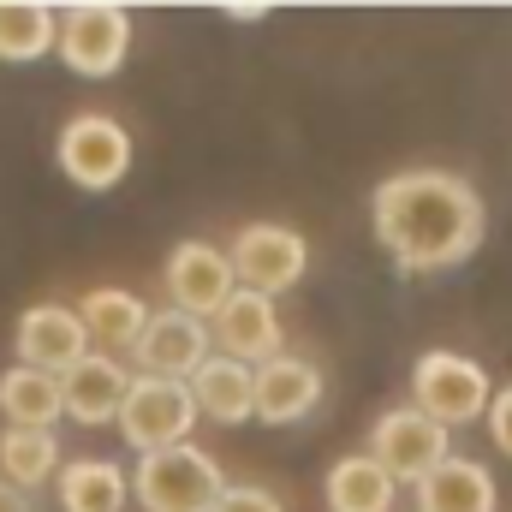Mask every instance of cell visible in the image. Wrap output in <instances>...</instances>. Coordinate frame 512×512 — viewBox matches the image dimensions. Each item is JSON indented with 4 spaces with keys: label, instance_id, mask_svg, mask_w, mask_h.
Instances as JSON below:
<instances>
[{
    "label": "cell",
    "instance_id": "13",
    "mask_svg": "<svg viewBox=\"0 0 512 512\" xmlns=\"http://www.w3.org/2000/svg\"><path fill=\"white\" fill-rule=\"evenodd\" d=\"M126 387H131V370L120 364V358L90 352V358H78V364L60 376V405H66V417H72V423L102 429V423H114V417H120Z\"/></svg>",
    "mask_w": 512,
    "mask_h": 512
},
{
    "label": "cell",
    "instance_id": "12",
    "mask_svg": "<svg viewBox=\"0 0 512 512\" xmlns=\"http://www.w3.org/2000/svg\"><path fill=\"white\" fill-rule=\"evenodd\" d=\"M209 346H221V358L233 364H268L280 358V316H274V298H256L245 286H233V298L209 316Z\"/></svg>",
    "mask_w": 512,
    "mask_h": 512
},
{
    "label": "cell",
    "instance_id": "8",
    "mask_svg": "<svg viewBox=\"0 0 512 512\" xmlns=\"http://www.w3.org/2000/svg\"><path fill=\"white\" fill-rule=\"evenodd\" d=\"M370 459L382 465L393 483H411V489H417L435 465L453 459V435H447L441 423H429L417 405H399V411L376 417V429H370Z\"/></svg>",
    "mask_w": 512,
    "mask_h": 512
},
{
    "label": "cell",
    "instance_id": "6",
    "mask_svg": "<svg viewBox=\"0 0 512 512\" xmlns=\"http://www.w3.org/2000/svg\"><path fill=\"white\" fill-rule=\"evenodd\" d=\"M60 173L78 185V191H114L131 173V131L108 114H78L60 126Z\"/></svg>",
    "mask_w": 512,
    "mask_h": 512
},
{
    "label": "cell",
    "instance_id": "4",
    "mask_svg": "<svg viewBox=\"0 0 512 512\" xmlns=\"http://www.w3.org/2000/svg\"><path fill=\"white\" fill-rule=\"evenodd\" d=\"M60 60L78 78H114L126 66L131 48V12L108 0H84V6H60V36H54Z\"/></svg>",
    "mask_w": 512,
    "mask_h": 512
},
{
    "label": "cell",
    "instance_id": "15",
    "mask_svg": "<svg viewBox=\"0 0 512 512\" xmlns=\"http://www.w3.org/2000/svg\"><path fill=\"white\" fill-rule=\"evenodd\" d=\"M411 495H417V512H501V489H495L489 465L459 459V453L447 465H435Z\"/></svg>",
    "mask_w": 512,
    "mask_h": 512
},
{
    "label": "cell",
    "instance_id": "14",
    "mask_svg": "<svg viewBox=\"0 0 512 512\" xmlns=\"http://www.w3.org/2000/svg\"><path fill=\"white\" fill-rule=\"evenodd\" d=\"M316 405H322V370H316L310 358L280 352V358L256 364V417H262V423L286 429V423L310 417Z\"/></svg>",
    "mask_w": 512,
    "mask_h": 512
},
{
    "label": "cell",
    "instance_id": "25",
    "mask_svg": "<svg viewBox=\"0 0 512 512\" xmlns=\"http://www.w3.org/2000/svg\"><path fill=\"white\" fill-rule=\"evenodd\" d=\"M0 512H30V501H24L18 489H6V483H0Z\"/></svg>",
    "mask_w": 512,
    "mask_h": 512
},
{
    "label": "cell",
    "instance_id": "23",
    "mask_svg": "<svg viewBox=\"0 0 512 512\" xmlns=\"http://www.w3.org/2000/svg\"><path fill=\"white\" fill-rule=\"evenodd\" d=\"M483 423H489V435H495V447H501V453L512 459V387H501V393L489 399V417H483Z\"/></svg>",
    "mask_w": 512,
    "mask_h": 512
},
{
    "label": "cell",
    "instance_id": "21",
    "mask_svg": "<svg viewBox=\"0 0 512 512\" xmlns=\"http://www.w3.org/2000/svg\"><path fill=\"white\" fill-rule=\"evenodd\" d=\"M48 477H60L54 429H6L0 435V483L24 495V489H42Z\"/></svg>",
    "mask_w": 512,
    "mask_h": 512
},
{
    "label": "cell",
    "instance_id": "17",
    "mask_svg": "<svg viewBox=\"0 0 512 512\" xmlns=\"http://www.w3.org/2000/svg\"><path fill=\"white\" fill-rule=\"evenodd\" d=\"M60 512H126L131 507V477L114 459H72L54 477Z\"/></svg>",
    "mask_w": 512,
    "mask_h": 512
},
{
    "label": "cell",
    "instance_id": "20",
    "mask_svg": "<svg viewBox=\"0 0 512 512\" xmlns=\"http://www.w3.org/2000/svg\"><path fill=\"white\" fill-rule=\"evenodd\" d=\"M393 489H399V483L387 477L370 453L340 459V465L328 471V483H322L328 512H393Z\"/></svg>",
    "mask_w": 512,
    "mask_h": 512
},
{
    "label": "cell",
    "instance_id": "19",
    "mask_svg": "<svg viewBox=\"0 0 512 512\" xmlns=\"http://www.w3.org/2000/svg\"><path fill=\"white\" fill-rule=\"evenodd\" d=\"M0 411H6V429H54V423L66 417L60 382L42 376V370L12 364V370L0 376Z\"/></svg>",
    "mask_w": 512,
    "mask_h": 512
},
{
    "label": "cell",
    "instance_id": "1",
    "mask_svg": "<svg viewBox=\"0 0 512 512\" xmlns=\"http://www.w3.org/2000/svg\"><path fill=\"white\" fill-rule=\"evenodd\" d=\"M370 221H376L382 251L405 274L459 268L483 245V197L447 167H411V173L382 179L370 197Z\"/></svg>",
    "mask_w": 512,
    "mask_h": 512
},
{
    "label": "cell",
    "instance_id": "5",
    "mask_svg": "<svg viewBox=\"0 0 512 512\" xmlns=\"http://www.w3.org/2000/svg\"><path fill=\"white\" fill-rule=\"evenodd\" d=\"M120 435L137 453H161V447H179L191 441L197 429V399L185 382H161V376H131L126 405H120Z\"/></svg>",
    "mask_w": 512,
    "mask_h": 512
},
{
    "label": "cell",
    "instance_id": "9",
    "mask_svg": "<svg viewBox=\"0 0 512 512\" xmlns=\"http://www.w3.org/2000/svg\"><path fill=\"white\" fill-rule=\"evenodd\" d=\"M131 358H137V376L191 382V376L209 364V322H197V316H185V310H173V304H167V310H149V322H143Z\"/></svg>",
    "mask_w": 512,
    "mask_h": 512
},
{
    "label": "cell",
    "instance_id": "11",
    "mask_svg": "<svg viewBox=\"0 0 512 512\" xmlns=\"http://www.w3.org/2000/svg\"><path fill=\"white\" fill-rule=\"evenodd\" d=\"M78 358H90V334L78 322V310L66 304H30L18 316V364L24 370H42V376H66Z\"/></svg>",
    "mask_w": 512,
    "mask_h": 512
},
{
    "label": "cell",
    "instance_id": "7",
    "mask_svg": "<svg viewBox=\"0 0 512 512\" xmlns=\"http://www.w3.org/2000/svg\"><path fill=\"white\" fill-rule=\"evenodd\" d=\"M233 286H245L256 298H274V292H292L298 280H304V268H310V245H304V233H292V227H280V221H251L239 239H233Z\"/></svg>",
    "mask_w": 512,
    "mask_h": 512
},
{
    "label": "cell",
    "instance_id": "16",
    "mask_svg": "<svg viewBox=\"0 0 512 512\" xmlns=\"http://www.w3.org/2000/svg\"><path fill=\"white\" fill-rule=\"evenodd\" d=\"M191 399H197V417H215V423H245L256 417V370L251 364H233L221 352H209V364L191 376Z\"/></svg>",
    "mask_w": 512,
    "mask_h": 512
},
{
    "label": "cell",
    "instance_id": "22",
    "mask_svg": "<svg viewBox=\"0 0 512 512\" xmlns=\"http://www.w3.org/2000/svg\"><path fill=\"white\" fill-rule=\"evenodd\" d=\"M60 36V6H36V0H0V60L30 66L54 48Z\"/></svg>",
    "mask_w": 512,
    "mask_h": 512
},
{
    "label": "cell",
    "instance_id": "24",
    "mask_svg": "<svg viewBox=\"0 0 512 512\" xmlns=\"http://www.w3.org/2000/svg\"><path fill=\"white\" fill-rule=\"evenodd\" d=\"M215 512H280V501H274L268 489H227Z\"/></svg>",
    "mask_w": 512,
    "mask_h": 512
},
{
    "label": "cell",
    "instance_id": "18",
    "mask_svg": "<svg viewBox=\"0 0 512 512\" xmlns=\"http://www.w3.org/2000/svg\"><path fill=\"white\" fill-rule=\"evenodd\" d=\"M78 322H84V334H90L96 346H108V358H114V352H131V346H137L149 310H143V298L126 292V286H96V292H84Z\"/></svg>",
    "mask_w": 512,
    "mask_h": 512
},
{
    "label": "cell",
    "instance_id": "3",
    "mask_svg": "<svg viewBox=\"0 0 512 512\" xmlns=\"http://www.w3.org/2000/svg\"><path fill=\"white\" fill-rule=\"evenodd\" d=\"M411 399H417V411H423L429 423H441V429L453 435V429L489 417L495 387H489V376H483L477 358H459V352H423L417 370H411Z\"/></svg>",
    "mask_w": 512,
    "mask_h": 512
},
{
    "label": "cell",
    "instance_id": "10",
    "mask_svg": "<svg viewBox=\"0 0 512 512\" xmlns=\"http://www.w3.org/2000/svg\"><path fill=\"white\" fill-rule=\"evenodd\" d=\"M161 286H167L173 310L209 322V316L233 298V262H227V251H215V245H203V239H185V245H173V256H167Z\"/></svg>",
    "mask_w": 512,
    "mask_h": 512
},
{
    "label": "cell",
    "instance_id": "2",
    "mask_svg": "<svg viewBox=\"0 0 512 512\" xmlns=\"http://www.w3.org/2000/svg\"><path fill=\"white\" fill-rule=\"evenodd\" d=\"M221 495H227V477L203 447L179 441V447H161V453H137L131 501L143 512H215Z\"/></svg>",
    "mask_w": 512,
    "mask_h": 512
}]
</instances>
